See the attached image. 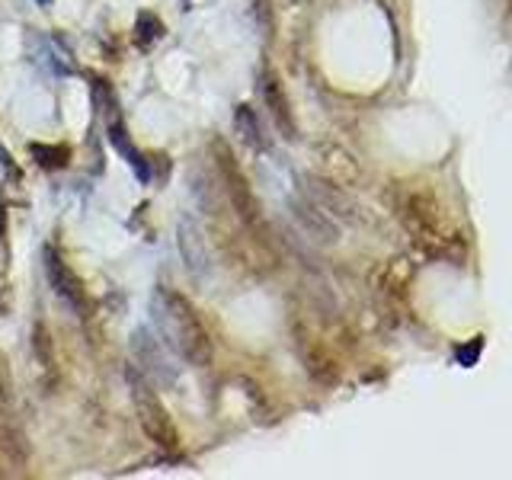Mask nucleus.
Segmentation results:
<instances>
[{
  "mask_svg": "<svg viewBox=\"0 0 512 480\" xmlns=\"http://www.w3.org/2000/svg\"><path fill=\"white\" fill-rule=\"evenodd\" d=\"M32 157H36V164L45 166V170H58V166L68 164L70 151L64 144H32Z\"/></svg>",
  "mask_w": 512,
  "mask_h": 480,
  "instance_id": "9d476101",
  "label": "nucleus"
},
{
  "mask_svg": "<svg viewBox=\"0 0 512 480\" xmlns=\"http://www.w3.org/2000/svg\"><path fill=\"white\" fill-rule=\"evenodd\" d=\"M128 388H132V397H134L138 422L151 435V442H157L160 448H176V429H173L170 413L160 403V397L154 394V384L138 368H128Z\"/></svg>",
  "mask_w": 512,
  "mask_h": 480,
  "instance_id": "f03ea898",
  "label": "nucleus"
},
{
  "mask_svg": "<svg viewBox=\"0 0 512 480\" xmlns=\"http://www.w3.org/2000/svg\"><path fill=\"white\" fill-rule=\"evenodd\" d=\"M179 253H183V260H186V266H189L192 275H205V272H208V262H211L208 247H205L202 230H198L189 218H183V221H179Z\"/></svg>",
  "mask_w": 512,
  "mask_h": 480,
  "instance_id": "423d86ee",
  "label": "nucleus"
},
{
  "mask_svg": "<svg viewBox=\"0 0 512 480\" xmlns=\"http://www.w3.org/2000/svg\"><path fill=\"white\" fill-rule=\"evenodd\" d=\"M215 157H218V170H221V186H224V192H228L230 205L237 208V215H240L243 221H253L256 218L253 196H250L247 183H243V176H240V166H237L234 154H230V147L224 144V141H215Z\"/></svg>",
  "mask_w": 512,
  "mask_h": 480,
  "instance_id": "39448f33",
  "label": "nucleus"
},
{
  "mask_svg": "<svg viewBox=\"0 0 512 480\" xmlns=\"http://www.w3.org/2000/svg\"><path fill=\"white\" fill-rule=\"evenodd\" d=\"M151 314L157 324L160 336L170 349H176L186 362L192 365H208L211 362V336L205 324L198 320L196 307L183 298L179 292L157 288L151 298Z\"/></svg>",
  "mask_w": 512,
  "mask_h": 480,
  "instance_id": "f257e3e1",
  "label": "nucleus"
},
{
  "mask_svg": "<svg viewBox=\"0 0 512 480\" xmlns=\"http://www.w3.org/2000/svg\"><path fill=\"white\" fill-rule=\"evenodd\" d=\"M42 266H45V279H48V285L55 288L58 298H61L68 307H74L77 314L87 311V294H83L80 279H77L74 269H70L68 262L58 256L55 247H45L42 250Z\"/></svg>",
  "mask_w": 512,
  "mask_h": 480,
  "instance_id": "20e7f679",
  "label": "nucleus"
},
{
  "mask_svg": "<svg viewBox=\"0 0 512 480\" xmlns=\"http://www.w3.org/2000/svg\"><path fill=\"white\" fill-rule=\"evenodd\" d=\"M262 90H266V102L272 106L279 128L292 138V119H288V106H285V100H282V90H279V83H275V77H266V87Z\"/></svg>",
  "mask_w": 512,
  "mask_h": 480,
  "instance_id": "6e6552de",
  "label": "nucleus"
},
{
  "mask_svg": "<svg viewBox=\"0 0 512 480\" xmlns=\"http://www.w3.org/2000/svg\"><path fill=\"white\" fill-rule=\"evenodd\" d=\"M93 106L100 109V112H106V109L112 106V90H109V83L100 80V77L93 80Z\"/></svg>",
  "mask_w": 512,
  "mask_h": 480,
  "instance_id": "ddd939ff",
  "label": "nucleus"
},
{
  "mask_svg": "<svg viewBox=\"0 0 512 480\" xmlns=\"http://www.w3.org/2000/svg\"><path fill=\"white\" fill-rule=\"evenodd\" d=\"M109 141H112L115 151H119L122 157L128 160V166L134 170V176H138L141 183H147V179H151L147 160H144V154H141L138 147L132 144V138H128V132H125V125H122V122H112V125H109Z\"/></svg>",
  "mask_w": 512,
  "mask_h": 480,
  "instance_id": "0eeeda50",
  "label": "nucleus"
},
{
  "mask_svg": "<svg viewBox=\"0 0 512 480\" xmlns=\"http://www.w3.org/2000/svg\"><path fill=\"white\" fill-rule=\"evenodd\" d=\"M160 36H164V23H160L154 13H141L138 26H134V45H138V48H151Z\"/></svg>",
  "mask_w": 512,
  "mask_h": 480,
  "instance_id": "1a4fd4ad",
  "label": "nucleus"
},
{
  "mask_svg": "<svg viewBox=\"0 0 512 480\" xmlns=\"http://www.w3.org/2000/svg\"><path fill=\"white\" fill-rule=\"evenodd\" d=\"M234 122H237V132L243 134V141H247L250 147H260V128H256V119L247 106H237Z\"/></svg>",
  "mask_w": 512,
  "mask_h": 480,
  "instance_id": "9b49d317",
  "label": "nucleus"
},
{
  "mask_svg": "<svg viewBox=\"0 0 512 480\" xmlns=\"http://www.w3.org/2000/svg\"><path fill=\"white\" fill-rule=\"evenodd\" d=\"M4 234H6V208L0 205V240H4Z\"/></svg>",
  "mask_w": 512,
  "mask_h": 480,
  "instance_id": "4468645a",
  "label": "nucleus"
},
{
  "mask_svg": "<svg viewBox=\"0 0 512 480\" xmlns=\"http://www.w3.org/2000/svg\"><path fill=\"white\" fill-rule=\"evenodd\" d=\"M132 356H134V368L157 388H173L179 381V368L173 365L166 343L154 336L151 330H144V326H138L132 333Z\"/></svg>",
  "mask_w": 512,
  "mask_h": 480,
  "instance_id": "7ed1b4c3",
  "label": "nucleus"
},
{
  "mask_svg": "<svg viewBox=\"0 0 512 480\" xmlns=\"http://www.w3.org/2000/svg\"><path fill=\"white\" fill-rule=\"evenodd\" d=\"M36 352H38L45 368H51L55 358H51V339H48V330H45V326H36Z\"/></svg>",
  "mask_w": 512,
  "mask_h": 480,
  "instance_id": "f8f14e48",
  "label": "nucleus"
},
{
  "mask_svg": "<svg viewBox=\"0 0 512 480\" xmlns=\"http://www.w3.org/2000/svg\"><path fill=\"white\" fill-rule=\"evenodd\" d=\"M38 4H45V6H48V4H51V0H38Z\"/></svg>",
  "mask_w": 512,
  "mask_h": 480,
  "instance_id": "2eb2a0df",
  "label": "nucleus"
}]
</instances>
